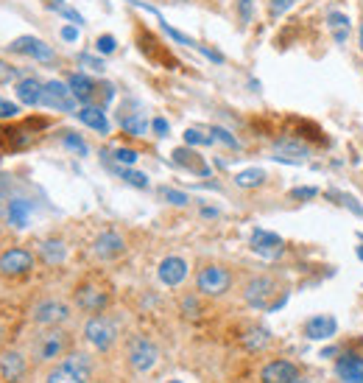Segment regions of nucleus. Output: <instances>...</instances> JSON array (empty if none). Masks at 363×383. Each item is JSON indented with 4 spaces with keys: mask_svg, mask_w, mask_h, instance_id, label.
Segmentation results:
<instances>
[{
    "mask_svg": "<svg viewBox=\"0 0 363 383\" xmlns=\"http://www.w3.org/2000/svg\"><path fill=\"white\" fill-rule=\"evenodd\" d=\"M90 375H93V361L82 353H73L48 372L45 383H87Z\"/></svg>",
    "mask_w": 363,
    "mask_h": 383,
    "instance_id": "nucleus-1",
    "label": "nucleus"
},
{
    "mask_svg": "<svg viewBox=\"0 0 363 383\" xmlns=\"http://www.w3.org/2000/svg\"><path fill=\"white\" fill-rule=\"evenodd\" d=\"M67 347H70V336L64 333V330H56V328H50V330H45L37 341H34V358L37 361H56V358H62L64 353H67Z\"/></svg>",
    "mask_w": 363,
    "mask_h": 383,
    "instance_id": "nucleus-2",
    "label": "nucleus"
},
{
    "mask_svg": "<svg viewBox=\"0 0 363 383\" xmlns=\"http://www.w3.org/2000/svg\"><path fill=\"white\" fill-rule=\"evenodd\" d=\"M84 336H87V341H90L98 353H106V350L115 344V339H118V328H115L112 319L95 314V317L84 325Z\"/></svg>",
    "mask_w": 363,
    "mask_h": 383,
    "instance_id": "nucleus-3",
    "label": "nucleus"
},
{
    "mask_svg": "<svg viewBox=\"0 0 363 383\" xmlns=\"http://www.w3.org/2000/svg\"><path fill=\"white\" fill-rule=\"evenodd\" d=\"M196 285H198V291L207 294V296H221V294L230 291L232 274H230L224 266H204V269L198 271V277H196Z\"/></svg>",
    "mask_w": 363,
    "mask_h": 383,
    "instance_id": "nucleus-4",
    "label": "nucleus"
},
{
    "mask_svg": "<svg viewBox=\"0 0 363 383\" xmlns=\"http://www.w3.org/2000/svg\"><path fill=\"white\" fill-rule=\"evenodd\" d=\"M157 361H160V350H157L154 341L142 339V336L131 339V344H129V364H131L134 372H149V369L157 366Z\"/></svg>",
    "mask_w": 363,
    "mask_h": 383,
    "instance_id": "nucleus-5",
    "label": "nucleus"
},
{
    "mask_svg": "<svg viewBox=\"0 0 363 383\" xmlns=\"http://www.w3.org/2000/svg\"><path fill=\"white\" fill-rule=\"evenodd\" d=\"M34 269V255L28 249H6L3 255H0V274L6 277H20V274H28Z\"/></svg>",
    "mask_w": 363,
    "mask_h": 383,
    "instance_id": "nucleus-6",
    "label": "nucleus"
},
{
    "mask_svg": "<svg viewBox=\"0 0 363 383\" xmlns=\"http://www.w3.org/2000/svg\"><path fill=\"white\" fill-rule=\"evenodd\" d=\"M42 104L50 109H59V112H73L76 109V96H73L70 84H64V82H48L45 93H42Z\"/></svg>",
    "mask_w": 363,
    "mask_h": 383,
    "instance_id": "nucleus-7",
    "label": "nucleus"
},
{
    "mask_svg": "<svg viewBox=\"0 0 363 383\" xmlns=\"http://www.w3.org/2000/svg\"><path fill=\"white\" fill-rule=\"evenodd\" d=\"M277 294V283L271 280V277H254V280H249V285H246V291H243V296H246V302L252 305V308H268V299Z\"/></svg>",
    "mask_w": 363,
    "mask_h": 383,
    "instance_id": "nucleus-8",
    "label": "nucleus"
},
{
    "mask_svg": "<svg viewBox=\"0 0 363 383\" xmlns=\"http://www.w3.org/2000/svg\"><path fill=\"white\" fill-rule=\"evenodd\" d=\"M9 51H15V53H23V56H31V59H37V62H53V48L48 45V42H42V39H37V37H17L12 45H9Z\"/></svg>",
    "mask_w": 363,
    "mask_h": 383,
    "instance_id": "nucleus-9",
    "label": "nucleus"
},
{
    "mask_svg": "<svg viewBox=\"0 0 363 383\" xmlns=\"http://www.w3.org/2000/svg\"><path fill=\"white\" fill-rule=\"evenodd\" d=\"M76 305L87 314H101L106 305H109V294L101 291L98 285H82L76 291Z\"/></svg>",
    "mask_w": 363,
    "mask_h": 383,
    "instance_id": "nucleus-10",
    "label": "nucleus"
},
{
    "mask_svg": "<svg viewBox=\"0 0 363 383\" xmlns=\"http://www.w3.org/2000/svg\"><path fill=\"white\" fill-rule=\"evenodd\" d=\"M67 317H70L67 305H64V302H56V299H48V302H42V305H37V311H34V322H37V325H45V328H56V325H62Z\"/></svg>",
    "mask_w": 363,
    "mask_h": 383,
    "instance_id": "nucleus-11",
    "label": "nucleus"
},
{
    "mask_svg": "<svg viewBox=\"0 0 363 383\" xmlns=\"http://www.w3.org/2000/svg\"><path fill=\"white\" fill-rule=\"evenodd\" d=\"M260 377H263V383H290V380L299 377V366L285 361V358H279V361L266 364L263 372H260Z\"/></svg>",
    "mask_w": 363,
    "mask_h": 383,
    "instance_id": "nucleus-12",
    "label": "nucleus"
},
{
    "mask_svg": "<svg viewBox=\"0 0 363 383\" xmlns=\"http://www.w3.org/2000/svg\"><path fill=\"white\" fill-rule=\"evenodd\" d=\"M252 249H254L257 255H263V258H279L282 249H285V244H282V238L274 235V233H266V229H254V233H252Z\"/></svg>",
    "mask_w": 363,
    "mask_h": 383,
    "instance_id": "nucleus-13",
    "label": "nucleus"
},
{
    "mask_svg": "<svg viewBox=\"0 0 363 383\" xmlns=\"http://www.w3.org/2000/svg\"><path fill=\"white\" fill-rule=\"evenodd\" d=\"M23 375H26V358L20 353L9 350V353L0 355V377L6 383H17Z\"/></svg>",
    "mask_w": 363,
    "mask_h": 383,
    "instance_id": "nucleus-14",
    "label": "nucleus"
},
{
    "mask_svg": "<svg viewBox=\"0 0 363 383\" xmlns=\"http://www.w3.org/2000/svg\"><path fill=\"white\" fill-rule=\"evenodd\" d=\"M335 375L344 383H363V358H357V355H341L335 361Z\"/></svg>",
    "mask_w": 363,
    "mask_h": 383,
    "instance_id": "nucleus-15",
    "label": "nucleus"
},
{
    "mask_svg": "<svg viewBox=\"0 0 363 383\" xmlns=\"http://www.w3.org/2000/svg\"><path fill=\"white\" fill-rule=\"evenodd\" d=\"M187 277V263L182 260V258H165L162 263H160V283H165V285H179L182 280Z\"/></svg>",
    "mask_w": 363,
    "mask_h": 383,
    "instance_id": "nucleus-16",
    "label": "nucleus"
},
{
    "mask_svg": "<svg viewBox=\"0 0 363 383\" xmlns=\"http://www.w3.org/2000/svg\"><path fill=\"white\" fill-rule=\"evenodd\" d=\"M335 330H338V322L333 317H313V319L305 322V336L313 339V341L330 339V336H335Z\"/></svg>",
    "mask_w": 363,
    "mask_h": 383,
    "instance_id": "nucleus-17",
    "label": "nucleus"
},
{
    "mask_svg": "<svg viewBox=\"0 0 363 383\" xmlns=\"http://www.w3.org/2000/svg\"><path fill=\"white\" fill-rule=\"evenodd\" d=\"M67 84H70L73 96H76V101H82V104H93L95 101V87L98 84L93 79H87L84 73H73L67 79Z\"/></svg>",
    "mask_w": 363,
    "mask_h": 383,
    "instance_id": "nucleus-18",
    "label": "nucleus"
},
{
    "mask_svg": "<svg viewBox=\"0 0 363 383\" xmlns=\"http://www.w3.org/2000/svg\"><path fill=\"white\" fill-rule=\"evenodd\" d=\"M274 154H277L274 160H282V163H302L308 157V145L294 143V140H277Z\"/></svg>",
    "mask_w": 363,
    "mask_h": 383,
    "instance_id": "nucleus-19",
    "label": "nucleus"
},
{
    "mask_svg": "<svg viewBox=\"0 0 363 383\" xmlns=\"http://www.w3.org/2000/svg\"><path fill=\"white\" fill-rule=\"evenodd\" d=\"M123 249H126V244H123V238L118 233H104L95 241V255L104 258V260H112V258L123 255Z\"/></svg>",
    "mask_w": 363,
    "mask_h": 383,
    "instance_id": "nucleus-20",
    "label": "nucleus"
},
{
    "mask_svg": "<svg viewBox=\"0 0 363 383\" xmlns=\"http://www.w3.org/2000/svg\"><path fill=\"white\" fill-rule=\"evenodd\" d=\"M174 163L182 166V168H187V171H193V174H198V177L210 174V168L204 166V160L196 154V151H190V148H176L174 151Z\"/></svg>",
    "mask_w": 363,
    "mask_h": 383,
    "instance_id": "nucleus-21",
    "label": "nucleus"
},
{
    "mask_svg": "<svg viewBox=\"0 0 363 383\" xmlns=\"http://www.w3.org/2000/svg\"><path fill=\"white\" fill-rule=\"evenodd\" d=\"M42 93H45V84L39 79H23L17 84V98L28 107H39L42 104Z\"/></svg>",
    "mask_w": 363,
    "mask_h": 383,
    "instance_id": "nucleus-22",
    "label": "nucleus"
},
{
    "mask_svg": "<svg viewBox=\"0 0 363 383\" xmlns=\"http://www.w3.org/2000/svg\"><path fill=\"white\" fill-rule=\"evenodd\" d=\"M76 115H79V121H82L84 126H90V129H95V132H101V134H106V132H109V123H106V115H104V109H101V107L84 104Z\"/></svg>",
    "mask_w": 363,
    "mask_h": 383,
    "instance_id": "nucleus-23",
    "label": "nucleus"
},
{
    "mask_svg": "<svg viewBox=\"0 0 363 383\" xmlns=\"http://www.w3.org/2000/svg\"><path fill=\"white\" fill-rule=\"evenodd\" d=\"M28 215H31V204H28L26 199H12V202H9V207H6V218H9V224H15V226H26V224H28Z\"/></svg>",
    "mask_w": 363,
    "mask_h": 383,
    "instance_id": "nucleus-24",
    "label": "nucleus"
},
{
    "mask_svg": "<svg viewBox=\"0 0 363 383\" xmlns=\"http://www.w3.org/2000/svg\"><path fill=\"white\" fill-rule=\"evenodd\" d=\"M327 26H330L335 42H346V37H349V17H344L341 12H330L327 15Z\"/></svg>",
    "mask_w": 363,
    "mask_h": 383,
    "instance_id": "nucleus-25",
    "label": "nucleus"
},
{
    "mask_svg": "<svg viewBox=\"0 0 363 383\" xmlns=\"http://www.w3.org/2000/svg\"><path fill=\"white\" fill-rule=\"evenodd\" d=\"M39 255H42V260L48 263V266H59L62 260H64V244L62 241H45L42 247H39Z\"/></svg>",
    "mask_w": 363,
    "mask_h": 383,
    "instance_id": "nucleus-26",
    "label": "nucleus"
},
{
    "mask_svg": "<svg viewBox=\"0 0 363 383\" xmlns=\"http://www.w3.org/2000/svg\"><path fill=\"white\" fill-rule=\"evenodd\" d=\"M263 179H266V174H263L260 168H246V171H241V174L235 177V182H238L241 188H257V185H263Z\"/></svg>",
    "mask_w": 363,
    "mask_h": 383,
    "instance_id": "nucleus-27",
    "label": "nucleus"
},
{
    "mask_svg": "<svg viewBox=\"0 0 363 383\" xmlns=\"http://www.w3.org/2000/svg\"><path fill=\"white\" fill-rule=\"evenodd\" d=\"M120 126L129 132V134H134V137H142L145 132H149V123H145V118L142 115H131V118H120Z\"/></svg>",
    "mask_w": 363,
    "mask_h": 383,
    "instance_id": "nucleus-28",
    "label": "nucleus"
},
{
    "mask_svg": "<svg viewBox=\"0 0 363 383\" xmlns=\"http://www.w3.org/2000/svg\"><path fill=\"white\" fill-rule=\"evenodd\" d=\"M243 341H246V347H249V350H263V347L268 344V330L254 328V330H249V336H246Z\"/></svg>",
    "mask_w": 363,
    "mask_h": 383,
    "instance_id": "nucleus-29",
    "label": "nucleus"
},
{
    "mask_svg": "<svg viewBox=\"0 0 363 383\" xmlns=\"http://www.w3.org/2000/svg\"><path fill=\"white\" fill-rule=\"evenodd\" d=\"M48 6H50V9H56L59 15H64L67 20H73V23H76V26H82V23H84V17H82V15L76 12V9H70V6H64V3H62V0H53V3H48Z\"/></svg>",
    "mask_w": 363,
    "mask_h": 383,
    "instance_id": "nucleus-30",
    "label": "nucleus"
},
{
    "mask_svg": "<svg viewBox=\"0 0 363 383\" xmlns=\"http://www.w3.org/2000/svg\"><path fill=\"white\" fill-rule=\"evenodd\" d=\"M185 143L187 145H210L212 143V134H204L201 129H187L185 132Z\"/></svg>",
    "mask_w": 363,
    "mask_h": 383,
    "instance_id": "nucleus-31",
    "label": "nucleus"
},
{
    "mask_svg": "<svg viewBox=\"0 0 363 383\" xmlns=\"http://www.w3.org/2000/svg\"><path fill=\"white\" fill-rule=\"evenodd\" d=\"M120 177H123L129 185H134V188H149V177H145V174H140V171L120 168Z\"/></svg>",
    "mask_w": 363,
    "mask_h": 383,
    "instance_id": "nucleus-32",
    "label": "nucleus"
},
{
    "mask_svg": "<svg viewBox=\"0 0 363 383\" xmlns=\"http://www.w3.org/2000/svg\"><path fill=\"white\" fill-rule=\"evenodd\" d=\"M210 134H212V143L218 140V143H224V145H230V148H238V140H235L227 129H221V126H212V129H210Z\"/></svg>",
    "mask_w": 363,
    "mask_h": 383,
    "instance_id": "nucleus-33",
    "label": "nucleus"
},
{
    "mask_svg": "<svg viewBox=\"0 0 363 383\" xmlns=\"http://www.w3.org/2000/svg\"><path fill=\"white\" fill-rule=\"evenodd\" d=\"M115 160H118L120 166H134V163H137V151H134V148H118V151H115Z\"/></svg>",
    "mask_w": 363,
    "mask_h": 383,
    "instance_id": "nucleus-34",
    "label": "nucleus"
},
{
    "mask_svg": "<svg viewBox=\"0 0 363 383\" xmlns=\"http://www.w3.org/2000/svg\"><path fill=\"white\" fill-rule=\"evenodd\" d=\"M64 145H67V148H73V151H79L82 157L87 154V143H84L82 137H76V134H64Z\"/></svg>",
    "mask_w": 363,
    "mask_h": 383,
    "instance_id": "nucleus-35",
    "label": "nucleus"
},
{
    "mask_svg": "<svg viewBox=\"0 0 363 383\" xmlns=\"http://www.w3.org/2000/svg\"><path fill=\"white\" fill-rule=\"evenodd\" d=\"M162 196H165L171 204H176V207H185V204L190 202L185 193H179V190H174V188H162Z\"/></svg>",
    "mask_w": 363,
    "mask_h": 383,
    "instance_id": "nucleus-36",
    "label": "nucleus"
},
{
    "mask_svg": "<svg viewBox=\"0 0 363 383\" xmlns=\"http://www.w3.org/2000/svg\"><path fill=\"white\" fill-rule=\"evenodd\" d=\"M79 62H82V64H87V67H90V70H95V73H104V67H106V64H104V59L90 56V53H82V56H79Z\"/></svg>",
    "mask_w": 363,
    "mask_h": 383,
    "instance_id": "nucleus-37",
    "label": "nucleus"
},
{
    "mask_svg": "<svg viewBox=\"0 0 363 383\" xmlns=\"http://www.w3.org/2000/svg\"><path fill=\"white\" fill-rule=\"evenodd\" d=\"M95 48H98V53H112V51L118 48V42H115V37H109V34H104V37H98V42H95Z\"/></svg>",
    "mask_w": 363,
    "mask_h": 383,
    "instance_id": "nucleus-38",
    "label": "nucleus"
},
{
    "mask_svg": "<svg viewBox=\"0 0 363 383\" xmlns=\"http://www.w3.org/2000/svg\"><path fill=\"white\" fill-rule=\"evenodd\" d=\"M15 75H17V70H15L9 62H0V84L15 82Z\"/></svg>",
    "mask_w": 363,
    "mask_h": 383,
    "instance_id": "nucleus-39",
    "label": "nucleus"
},
{
    "mask_svg": "<svg viewBox=\"0 0 363 383\" xmlns=\"http://www.w3.org/2000/svg\"><path fill=\"white\" fill-rule=\"evenodd\" d=\"M20 112V107L15 101H6V98H0V118H15Z\"/></svg>",
    "mask_w": 363,
    "mask_h": 383,
    "instance_id": "nucleus-40",
    "label": "nucleus"
},
{
    "mask_svg": "<svg viewBox=\"0 0 363 383\" xmlns=\"http://www.w3.org/2000/svg\"><path fill=\"white\" fill-rule=\"evenodd\" d=\"M290 3H294V0H271V15H274V17H279L282 12H288V9H290Z\"/></svg>",
    "mask_w": 363,
    "mask_h": 383,
    "instance_id": "nucleus-41",
    "label": "nucleus"
},
{
    "mask_svg": "<svg viewBox=\"0 0 363 383\" xmlns=\"http://www.w3.org/2000/svg\"><path fill=\"white\" fill-rule=\"evenodd\" d=\"M182 311H185L187 317H196V314H198V302H196L193 296H185V299H182Z\"/></svg>",
    "mask_w": 363,
    "mask_h": 383,
    "instance_id": "nucleus-42",
    "label": "nucleus"
},
{
    "mask_svg": "<svg viewBox=\"0 0 363 383\" xmlns=\"http://www.w3.org/2000/svg\"><path fill=\"white\" fill-rule=\"evenodd\" d=\"M319 190L316 188H294V190H290V196H294V199H313Z\"/></svg>",
    "mask_w": 363,
    "mask_h": 383,
    "instance_id": "nucleus-43",
    "label": "nucleus"
},
{
    "mask_svg": "<svg viewBox=\"0 0 363 383\" xmlns=\"http://www.w3.org/2000/svg\"><path fill=\"white\" fill-rule=\"evenodd\" d=\"M151 129H154V132H157L160 137H165V134H168V121H165V118H154Z\"/></svg>",
    "mask_w": 363,
    "mask_h": 383,
    "instance_id": "nucleus-44",
    "label": "nucleus"
},
{
    "mask_svg": "<svg viewBox=\"0 0 363 383\" xmlns=\"http://www.w3.org/2000/svg\"><path fill=\"white\" fill-rule=\"evenodd\" d=\"M62 37H64L67 42H73V39H79V28H73V26H64V28H62Z\"/></svg>",
    "mask_w": 363,
    "mask_h": 383,
    "instance_id": "nucleus-45",
    "label": "nucleus"
},
{
    "mask_svg": "<svg viewBox=\"0 0 363 383\" xmlns=\"http://www.w3.org/2000/svg\"><path fill=\"white\" fill-rule=\"evenodd\" d=\"M241 9H243V20H249V12H252V0H241Z\"/></svg>",
    "mask_w": 363,
    "mask_h": 383,
    "instance_id": "nucleus-46",
    "label": "nucleus"
},
{
    "mask_svg": "<svg viewBox=\"0 0 363 383\" xmlns=\"http://www.w3.org/2000/svg\"><path fill=\"white\" fill-rule=\"evenodd\" d=\"M201 213H204V215H207V218H212V215H218V213H215V210H212V207H204V210H201Z\"/></svg>",
    "mask_w": 363,
    "mask_h": 383,
    "instance_id": "nucleus-47",
    "label": "nucleus"
},
{
    "mask_svg": "<svg viewBox=\"0 0 363 383\" xmlns=\"http://www.w3.org/2000/svg\"><path fill=\"white\" fill-rule=\"evenodd\" d=\"M290 383H308V380L305 377H297V380H290Z\"/></svg>",
    "mask_w": 363,
    "mask_h": 383,
    "instance_id": "nucleus-48",
    "label": "nucleus"
},
{
    "mask_svg": "<svg viewBox=\"0 0 363 383\" xmlns=\"http://www.w3.org/2000/svg\"><path fill=\"white\" fill-rule=\"evenodd\" d=\"M360 51H363V26H360Z\"/></svg>",
    "mask_w": 363,
    "mask_h": 383,
    "instance_id": "nucleus-49",
    "label": "nucleus"
},
{
    "mask_svg": "<svg viewBox=\"0 0 363 383\" xmlns=\"http://www.w3.org/2000/svg\"><path fill=\"white\" fill-rule=\"evenodd\" d=\"M357 255H360V260H363V247H357Z\"/></svg>",
    "mask_w": 363,
    "mask_h": 383,
    "instance_id": "nucleus-50",
    "label": "nucleus"
},
{
    "mask_svg": "<svg viewBox=\"0 0 363 383\" xmlns=\"http://www.w3.org/2000/svg\"><path fill=\"white\" fill-rule=\"evenodd\" d=\"M168 383H182V380H168Z\"/></svg>",
    "mask_w": 363,
    "mask_h": 383,
    "instance_id": "nucleus-51",
    "label": "nucleus"
}]
</instances>
